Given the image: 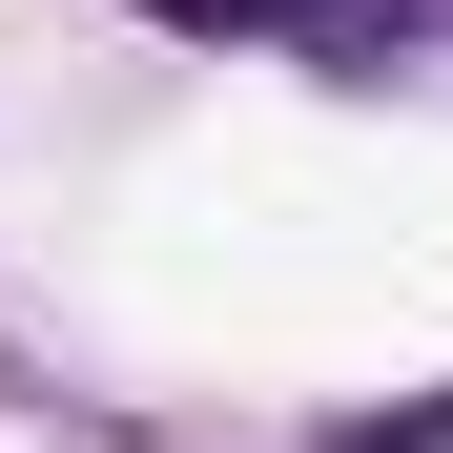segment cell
Listing matches in <instances>:
<instances>
[{
	"instance_id": "cell-1",
	"label": "cell",
	"mask_w": 453,
	"mask_h": 453,
	"mask_svg": "<svg viewBox=\"0 0 453 453\" xmlns=\"http://www.w3.org/2000/svg\"><path fill=\"white\" fill-rule=\"evenodd\" d=\"M144 21H206V42H310V0H144Z\"/></svg>"
}]
</instances>
